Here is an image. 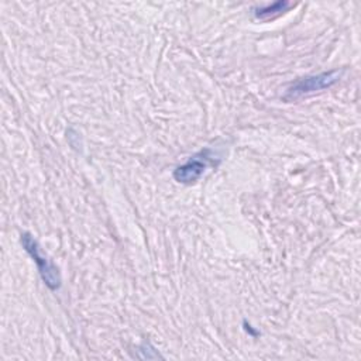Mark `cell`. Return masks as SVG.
Segmentation results:
<instances>
[{"instance_id":"6da1fadb","label":"cell","mask_w":361,"mask_h":361,"mask_svg":"<svg viewBox=\"0 0 361 361\" xmlns=\"http://www.w3.org/2000/svg\"><path fill=\"white\" fill-rule=\"evenodd\" d=\"M341 75H343V71L334 69V71L300 78L286 89L283 99L286 102H292V100H298L305 96L326 90V89L334 86L340 80Z\"/></svg>"},{"instance_id":"7a4b0ae2","label":"cell","mask_w":361,"mask_h":361,"mask_svg":"<svg viewBox=\"0 0 361 361\" xmlns=\"http://www.w3.org/2000/svg\"><path fill=\"white\" fill-rule=\"evenodd\" d=\"M21 245L27 251V254L34 259L37 264L38 274L42 279V282L48 286L51 290H58L61 288V274L58 268L41 252V248L37 243V240L30 233L21 234Z\"/></svg>"},{"instance_id":"3957f363","label":"cell","mask_w":361,"mask_h":361,"mask_svg":"<svg viewBox=\"0 0 361 361\" xmlns=\"http://www.w3.org/2000/svg\"><path fill=\"white\" fill-rule=\"evenodd\" d=\"M212 159H213L212 151L209 148L202 149L199 154L190 157L185 164L179 165L173 171V179L183 185L195 183L204 173Z\"/></svg>"},{"instance_id":"277c9868","label":"cell","mask_w":361,"mask_h":361,"mask_svg":"<svg viewBox=\"0 0 361 361\" xmlns=\"http://www.w3.org/2000/svg\"><path fill=\"white\" fill-rule=\"evenodd\" d=\"M289 7H292V4L289 1H275L272 4H267L262 7H257L254 8V16L258 20L267 21V20H274L278 16H281L282 13H285Z\"/></svg>"}]
</instances>
